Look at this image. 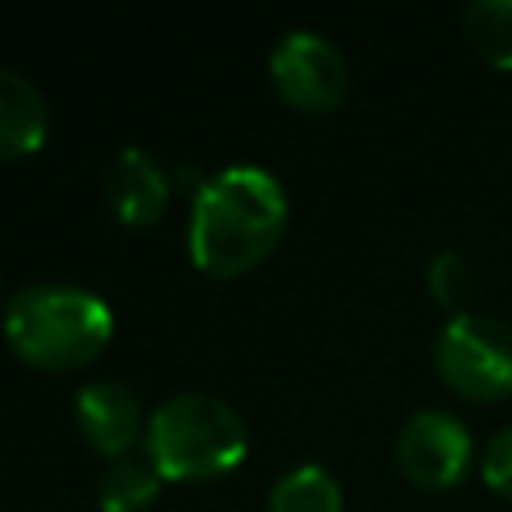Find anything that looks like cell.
<instances>
[{
  "mask_svg": "<svg viewBox=\"0 0 512 512\" xmlns=\"http://www.w3.org/2000/svg\"><path fill=\"white\" fill-rule=\"evenodd\" d=\"M288 224V196L268 168L228 164L192 192L188 256L208 276H240L272 256Z\"/></svg>",
  "mask_w": 512,
  "mask_h": 512,
  "instance_id": "cell-1",
  "label": "cell"
},
{
  "mask_svg": "<svg viewBox=\"0 0 512 512\" xmlns=\"http://www.w3.org/2000/svg\"><path fill=\"white\" fill-rule=\"evenodd\" d=\"M8 348L44 372L92 364L112 340V308L80 284H28L4 304Z\"/></svg>",
  "mask_w": 512,
  "mask_h": 512,
  "instance_id": "cell-2",
  "label": "cell"
},
{
  "mask_svg": "<svg viewBox=\"0 0 512 512\" xmlns=\"http://www.w3.org/2000/svg\"><path fill=\"white\" fill-rule=\"evenodd\" d=\"M144 456L164 480H216L248 456V424L224 396L176 392L148 412Z\"/></svg>",
  "mask_w": 512,
  "mask_h": 512,
  "instance_id": "cell-3",
  "label": "cell"
},
{
  "mask_svg": "<svg viewBox=\"0 0 512 512\" xmlns=\"http://www.w3.org/2000/svg\"><path fill=\"white\" fill-rule=\"evenodd\" d=\"M436 376L468 404H496L512 396V328L496 316H448L432 344Z\"/></svg>",
  "mask_w": 512,
  "mask_h": 512,
  "instance_id": "cell-4",
  "label": "cell"
},
{
  "mask_svg": "<svg viewBox=\"0 0 512 512\" xmlns=\"http://www.w3.org/2000/svg\"><path fill=\"white\" fill-rule=\"evenodd\" d=\"M268 76H272L276 96L288 108L308 112V116L332 112L348 96V60H344V52L312 28H296V32H288L272 44Z\"/></svg>",
  "mask_w": 512,
  "mask_h": 512,
  "instance_id": "cell-5",
  "label": "cell"
},
{
  "mask_svg": "<svg viewBox=\"0 0 512 512\" xmlns=\"http://www.w3.org/2000/svg\"><path fill=\"white\" fill-rule=\"evenodd\" d=\"M396 464L424 492L456 488L472 464V432L444 408H420L396 432Z\"/></svg>",
  "mask_w": 512,
  "mask_h": 512,
  "instance_id": "cell-6",
  "label": "cell"
},
{
  "mask_svg": "<svg viewBox=\"0 0 512 512\" xmlns=\"http://www.w3.org/2000/svg\"><path fill=\"white\" fill-rule=\"evenodd\" d=\"M76 424L80 436L108 460L132 456L136 440H144L148 416L140 396L120 380H88L76 392Z\"/></svg>",
  "mask_w": 512,
  "mask_h": 512,
  "instance_id": "cell-7",
  "label": "cell"
},
{
  "mask_svg": "<svg viewBox=\"0 0 512 512\" xmlns=\"http://www.w3.org/2000/svg\"><path fill=\"white\" fill-rule=\"evenodd\" d=\"M172 176L148 148H120L104 168V200L128 228H148L164 216Z\"/></svg>",
  "mask_w": 512,
  "mask_h": 512,
  "instance_id": "cell-8",
  "label": "cell"
},
{
  "mask_svg": "<svg viewBox=\"0 0 512 512\" xmlns=\"http://www.w3.org/2000/svg\"><path fill=\"white\" fill-rule=\"evenodd\" d=\"M48 136L44 92L16 68L0 64V160L32 156Z\"/></svg>",
  "mask_w": 512,
  "mask_h": 512,
  "instance_id": "cell-9",
  "label": "cell"
},
{
  "mask_svg": "<svg viewBox=\"0 0 512 512\" xmlns=\"http://www.w3.org/2000/svg\"><path fill=\"white\" fill-rule=\"evenodd\" d=\"M160 472L152 468L148 456H120L108 460L100 484H96V504L100 512H144L160 496Z\"/></svg>",
  "mask_w": 512,
  "mask_h": 512,
  "instance_id": "cell-10",
  "label": "cell"
},
{
  "mask_svg": "<svg viewBox=\"0 0 512 512\" xmlns=\"http://www.w3.org/2000/svg\"><path fill=\"white\" fill-rule=\"evenodd\" d=\"M268 512H344V492L328 468L296 464L272 484Z\"/></svg>",
  "mask_w": 512,
  "mask_h": 512,
  "instance_id": "cell-11",
  "label": "cell"
},
{
  "mask_svg": "<svg viewBox=\"0 0 512 512\" xmlns=\"http://www.w3.org/2000/svg\"><path fill=\"white\" fill-rule=\"evenodd\" d=\"M472 52L500 72H512V0H472L460 12Z\"/></svg>",
  "mask_w": 512,
  "mask_h": 512,
  "instance_id": "cell-12",
  "label": "cell"
},
{
  "mask_svg": "<svg viewBox=\"0 0 512 512\" xmlns=\"http://www.w3.org/2000/svg\"><path fill=\"white\" fill-rule=\"evenodd\" d=\"M424 284H428V296H432L444 312L460 316L464 304H468V292H472V268H468V260H464L460 252L444 248V252H436V256L428 260Z\"/></svg>",
  "mask_w": 512,
  "mask_h": 512,
  "instance_id": "cell-13",
  "label": "cell"
},
{
  "mask_svg": "<svg viewBox=\"0 0 512 512\" xmlns=\"http://www.w3.org/2000/svg\"><path fill=\"white\" fill-rule=\"evenodd\" d=\"M480 476L496 496L512 500V424H504L500 432L488 436V444L480 452Z\"/></svg>",
  "mask_w": 512,
  "mask_h": 512,
  "instance_id": "cell-14",
  "label": "cell"
}]
</instances>
